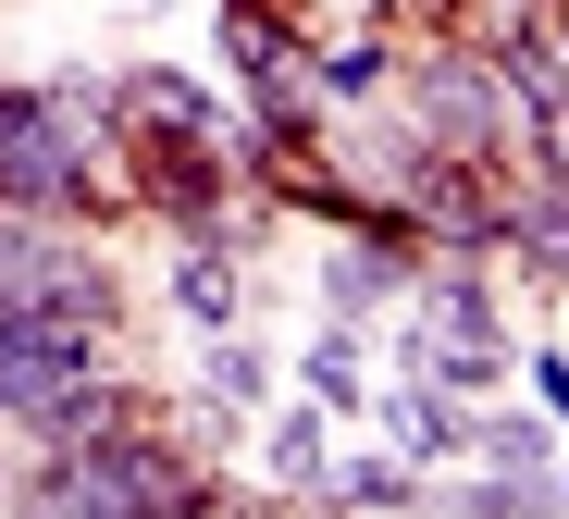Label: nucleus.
Instances as JSON below:
<instances>
[{
    "label": "nucleus",
    "mask_w": 569,
    "mask_h": 519,
    "mask_svg": "<svg viewBox=\"0 0 569 519\" xmlns=\"http://www.w3.org/2000/svg\"><path fill=\"white\" fill-rule=\"evenodd\" d=\"M236 482L223 470H199L173 433H100V446H38L26 458V507H50V519H149V507H223Z\"/></svg>",
    "instance_id": "obj_1"
},
{
    "label": "nucleus",
    "mask_w": 569,
    "mask_h": 519,
    "mask_svg": "<svg viewBox=\"0 0 569 519\" xmlns=\"http://www.w3.org/2000/svg\"><path fill=\"white\" fill-rule=\"evenodd\" d=\"M397 112H409L446 161H520V99H508V74H496L483 38H433V50L409 62V99H397Z\"/></svg>",
    "instance_id": "obj_2"
},
{
    "label": "nucleus",
    "mask_w": 569,
    "mask_h": 519,
    "mask_svg": "<svg viewBox=\"0 0 569 519\" xmlns=\"http://www.w3.org/2000/svg\"><path fill=\"white\" fill-rule=\"evenodd\" d=\"M112 137H124L137 161H149V149H236L223 112H211V87H199V74H161V62H149V74H112Z\"/></svg>",
    "instance_id": "obj_3"
},
{
    "label": "nucleus",
    "mask_w": 569,
    "mask_h": 519,
    "mask_svg": "<svg viewBox=\"0 0 569 519\" xmlns=\"http://www.w3.org/2000/svg\"><path fill=\"white\" fill-rule=\"evenodd\" d=\"M137 421H149V396H137L112 359H100V371L50 383V396L26 408V421H13V433H26V446H100V433H137Z\"/></svg>",
    "instance_id": "obj_4"
},
{
    "label": "nucleus",
    "mask_w": 569,
    "mask_h": 519,
    "mask_svg": "<svg viewBox=\"0 0 569 519\" xmlns=\"http://www.w3.org/2000/svg\"><path fill=\"white\" fill-rule=\"evenodd\" d=\"M248 211L211 223V236H173V322L186 335H236V260H248Z\"/></svg>",
    "instance_id": "obj_5"
},
{
    "label": "nucleus",
    "mask_w": 569,
    "mask_h": 519,
    "mask_svg": "<svg viewBox=\"0 0 569 519\" xmlns=\"http://www.w3.org/2000/svg\"><path fill=\"white\" fill-rule=\"evenodd\" d=\"M508 260H520L545 297H569V173H545V161L508 173Z\"/></svg>",
    "instance_id": "obj_6"
},
{
    "label": "nucleus",
    "mask_w": 569,
    "mask_h": 519,
    "mask_svg": "<svg viewBox=\"0 0 569 519\" xmlns=\"http://www.w3.org/2000/svg\"><path fill=\"white\" fill-rule=\"evenodd\" d=\"M223 62L260 87L284 62H310V26H298V0H223Z\"/></svg>",
    "instance_id": "obj_7"
},
{
    "label": "nucleus",
    "mask_w": 569,
    "mask_h": 519,
    "mask_svg": "<svg viewBox=\"0 0 569 519\" xmlns=\"http://www.w3.org/2000/svg\"><path fill=\"white\" fill-rule=\"evenodd\" d=\"M322 421H335V408L310 396V408H284V421L260 433V470H272L284 495H322V482H335V446H322Z\"/></svg>",
    "instance_id": "obj_8"
},
{
    "label": "nucleus",
    "mask_w": 569,
    "mask_h": 519,
    "mask_svg": "<svg viewBox=\"0 0 569 519\" xmlns=\"http://www.w3.org/2000/svg\"><path fill=\"white\" fill-rule=\"evenodd\" d=\"M310 87L335 99V112H359V99H385V87H397V50H385V38H335V50L310 38Z\"/></svg>",
    "instance_id": "obj_9"
},
{
    "label": "nucleus",
    "mask_w": 569,
    "mask_h": 519,
    "mask_svg": "<svg viewBox=\"0 0 569 519\" xmlns=\"http://www.w3.org/2000/svg\"><path fill=\"white\" fill-rule=\"evenodd\" d=\"M211 421H248V408H272V359L248 347V335H211Z\"/></svg>",
    "instance_id": "obj_10"
},
{
    "label": "nucleus",
    "mask_w": 569,
    "mask_h": 519,
    "mask_svg": "<svg viewBox=\"0 0 569 519\" xmlns=\"http://www.w3.org/2000/svg\"><path fill=\"white\" fill-rule=\"evenodd\" d=\"M335 507H421V458H335Z\"/></svg>",
    "instance_id": "obj_11"
},
{
    "label": "nucleus",
    "mask_w": 569,
    "mask_h": 519,
    "mask_svg": "<svg viewBox=\"0 0 569 519\" xmlns=\"http://www.w3.org/2000/svg\"><path fill=\"white\" fill-rule=\"evenodd\" d=\"M298 371H310V396L335 408V421H359V322H322Z\"/></svg>",
    "instance_id": "obj_12"
},
{
    "label": "nucleus",
    "mask_w": 569,
    "mask_h": 519,
    "mask_svg": "<svg viewBox=\"0 0 569 519\" xmlns=\"http://www.w3.org/2000/svg\"><path fill=\"white\" fill-rule=\"evenodd\" d=\"M470 458H483V470H520V482H545L557 433H545V421H483V408H470Z\"/></svg>",
    "instance_id": "obj_13"
},
{
    "label": "nucleus",
    "mask_w": 569,
    "mask_h": 519,
    "mask_svg": "<svg viewBox=\"0 0 569 519\" xmlns=\"http://www.w3.org/2000/svg\"><path fill=\"white\" fill-rule=\"evenodd\" d=\"M520 161H545V173H569V87L545 99V112H520Z\"/></svg>",
    "instance_id": "obj_14"
},
{
    "label": "nucleus",
    "mask_w": 569,
    "mask_h": 519,
    "mask_svg": "<svg viewBox=\"0 0 569 519\" xmlns=\"http://www.w3.org/2000/svg\"><path fill=\"white\" fill-rule=\"evenodd\" d=\"M532 396H545V421H569V359L557 347H532Z\"/></svg>",
    "instance_id": "obj_15"
},
{
    "label": "nucleus",
    "mask_w": 569,
    "mask_h": 519,
    "mask_svg": "<svg viewBox=\"0 0 569 519\" xmlns=\"http://www.w3.org/2000/svg\"><path fill=\"white\" fill-rule=\"evenodd\" d=\"M38 99H50V87H0V137H13V124L38 112Z\"/></svg>",
    "instance_id": "obj_16"
},
{
    "label": "nucleus",
    "mask_w": 569,
    "mask_h": 519,
    "mask_svg": "<svg viewBox=\"0 0 569 519\" xmlns=\"http://www.w3.org/2000/svg\"><path fill=\"white\" fill-rule=\"evenodd\" d=\"M557 50H569V13H557Z\"/></svg>",
    "instance_id": "obj_17"
},
{
    "label": "nucleus",
    "mask_w": 569,
    "mask_h": 519,
    "mask_svg": "<svg viewBox=\"0 0 569 519\" xmlns=\"http://www.w3.org/2000/svg\"><path fill=\"white\" fill-rule=\"evenodd\" d=\"M496 13H520V0H496Z\"/></svg>",
    "instance_id": "obj_18"
}]
</instances>
